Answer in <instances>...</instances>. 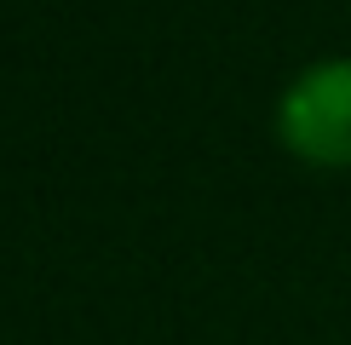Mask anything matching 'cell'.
<instances>
[{
    "label": "cell",
    "mask_w": 351,
    "mask_h": 345,
    "mask_svg": "<svg viewBox=\"0 0 351 345\" xmlns=\"http://www.w3.org/2000/svg\"><path fill=\"white\" fill-rule=\"evenodd\" d=\"M276 138L305 167H351V58L311 64L276 104Z\"/></svg>",
    "instance_id": "6da1fadb"
}]
</instances>
